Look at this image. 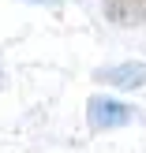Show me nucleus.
<instances>
[{"label":"nucleus","mask_w":146,"mask_h":153,"mask_svg":"<svg viewBox=\"0 0 146 153\" xmlns=\"http://www.w3.org/2000/svg\"><path fill=\"white\" fill-rule=\"evenodd\" d=\"M86 120L94 131H116L135 120V105L116 101V97H90L86 101Z\"/></svg>","instance_id":"obj_1"},{"label":"nucleus","mask_w":146,"mask_h":153,"mask_svg":"<svg viewBox=\"0 0 146 153\" xmlns=\"http://www.w3.org/2000/svg\"><path fill=\"white\" fill-rule=\"evenodd\" d=\"M94 82L112 86V90H139V86H146V64H142V60H124V64L97 67Z\"/></svg>","instance_id":"obj_2"},{"label":"nucleus","mask_w":146,"mask_h":153,"mask_svg":"<svg viewBox=\"0 0 146 153\" xmlns=\"http://www.w3.org/2000/svg\"><path fill=\"white\" fill-rule=\"evenodd\" d=\"M101 15L112 26H142L146 22V0H101Z\"/></svg>","instance_id":"obj_3"},{"label":"nucleus","mask_w":146,"mask_h":153,"mask_svg":"<svg viewBox=\"0 0 146 153\" xmlns=\"http://www.w3.org/2000/svg\"><path fill=\"white\" fill-rule=\"evenodd\" d=\"M30 4H45V7H56L60 0H30Z\"/></svg>","instance_id":"obj_4"},{"label":"nucleus","mask_w":146,"mask_h":153,"mask_svg":"<svg viewBox=\"0 0 146 153\" xmlns=\"http://www.w3.org/2000/svg\"><path fill=\"white\" fill-rule=\"evenodd\" d=\"M0 86H4V64H0Z\"/></svg>","instance_id":"obj_5"}]
</instances>
